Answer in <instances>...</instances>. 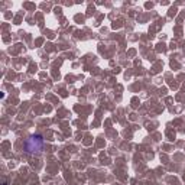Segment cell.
<instances>
[{
    "label": "cell",
    "mask_w": 185,
    "mask_h": 185,
    "mask_svg": "<svg viewBox=\"0 0 185 185\" xmlns=\"http://www.w3.org/2000/svg\"><path fill=\"white\" fill-rule=\"evenodd\" d=\"M23 148H25V151L28 152V153H31V155L41 153L42 149H44V139H42V136L34 135V136H31V137H28L26 142H25V145H23Z\"/></svg>",
    "instance_id": "cell-1"
}]
</instances>
